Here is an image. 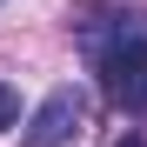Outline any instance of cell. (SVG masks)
<instances>
[{
	"label": "cell",
	"mask_w": 147,
	"mask_h": 147,
	"mask_svg": "<svg viewBox=\"0 0 147 147\" xmlns=\"http://www.w3.org/2000/svg\"><path fill=\"white\" fill-rule=\"evenodd\" d=\"M80 47H87V60L100 67L107 100L127 120H147V20L140 13H114L107 27H87Z\"/></svg>",
	"instance_id": "obj_1"
},
{
	"label": "cell",
	"mask_w": 147,
	"mask_h": 147,
	"mask_svg": "<svg viewBox=\"0 0 147 147\" xmlns=\"http://www.w3.org/2000/svg\"><path fill=\"white\" fill-rule=\"evenodd\" d=\"M80 120H87V94H80V87H54V94L34 107L20 147H67L74 134H80Z\"/></svg>",
	"instance_id": "obj_2"
},
{
	"label": "cell",
	"mask_w": 147,
	"mask_h": 147,
	"mask_svg": "<svg viewBox=\"0 0 147 147\" xmlns=\"http://www.w3.org/2000/svg\"><path fill=\"white\" fill-rule=\"evenodd\" d=\"M13 120H20V94H13L7 80H0V134H7V127H13Z\"/></svg>",
	"instance_id": "obj_3"
},
{
	"label": "cell",
	"mask_w": 147,
	"mask_h": 147,
	"mask_svg": "<svg viewBox=\"0 0 147 147\" xmlns=\"http://www.w3.org/2000/svg\"><path fill=\"white\" fill-rule=\"evenodd\" d=\"M114 147H147V140H140V134H120V140H114Z\"/></svg>",
	"instance_id": "obj_4"
}]
</instances>
